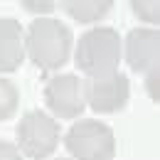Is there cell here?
Masks as SVG:
<instances>
[{
    "label": "cell",
    "mask_w": 160,
    "mask_h": 160,
    "mask_svg": "<svg viewBox=\"0 0 160 160\" xmlns=\"http://www.w3.org/2000/svg\"><path fill=\"white\" fill-rule=\"evenodd\" d=\"M47 108L59 118H77L86 108V89L77 74H57L44 86Z\"/></svg>",
    "instance_id": "5b68a950"
},
{
    "label": "cell",
    "mask_w": 160,
    "mask_h": 160,
    "mask_svg": "<svg viewBox=\"0 0 160 160\" xmlns=\"http://www.w3.org/2000/svg\"><path fill=\"white\" fill-rule=\"evenodd\" d=\"M25 10L30 12H52L54 10V2L52 0H25Z\"/></svg>",
    "instance_id": "4fadbf2b"
},
{
    "label": "cell",
    "mask_w": 160,
    "mask_h": 160,
    "mask_svg": "<svg viewBox=\"0 0 160 160\" xmlns=\"http://www.w3.org/2000/svg\"><path fill=\"white\" fill-rule=\"evenodd\" d=\"M18 103H20L18 86L10 79H2V77H0V121L12 118L15 111H18Z\"/></svg>",
    "instance_id": "30bf717a"
},
{
    "label": "cell",
    "mask_w": 160,
    "mask_h": 160,
    "mask_svg": "<svg viewBox=\"0 0 160 160\" xmlns=\"http://www.w3.org/2000/svg\"><path fill=\"white\" fill-rule=\"evenodd\" d=\"M62 10L77 22H96L111 10V0H64Z\"/></svg>",
    "instance_id": "9c48e42d"
},
{
    "label": "cell",
    "mask_w": 160,
    "mask_h": 160,
    "mask_svg": "<svg viewBox=\"0 0 160 160\" xmlns=\"http://www.w3.org/2000/svg\"><path fill=\"white\" fill-rule=\"evenodd\" d=\"M0 160H22L18 145H12L8 140H0Z\"/></svg>",
    "instance_id": "5bb4252c"
},
{
    "label": "cell",
    "mask_w": 160,
    "mask_h": 160,
    "mask_svg": "<svg viewBox=\"0 0 160 160\" xmlns=\"http://www.w3.org/2000/svg\"><path fill=\"white\" fill-rule=\"evenodd\" d=\"M84 89H86V106H91L96 113H116L128 103L131 96L128 77L121 72L94 77L84 81Z\"/></svg>",
    "instance_id": "8992f818"
},
{
    "label": "cell",
    "mask_w": 160,
    "mask_h": 160,
    "mask_svg": "<svg viewBox=\"0 0 160 160\" xmlns=\"http://www.w3.org/2000/svg\"><path fill=\"white\" fill-rule=\"evenodd\" d=\"M72 30L59 20L37 18L25 37V52L42 72H54L69 62L72 54Z\"/></svg>",
    "instance_id": "6da1fadb"
},
{
    "label": "cell",
    "mask_w": 160,
    "mask_h": 160,
    "mask_svg": "<svg viewBox=\"0 0 160 160\" xmlns=\"http://www.w3.org/2000/svg\"><path fill=\"white\" fill-rule=\"evenodd\" d=\"M25 59V32L15 18H0V72H15Z\"/></svg>",
    "instance_id": "ba28073f"
},
{
    "label": "cell",
    "mask_w": 160,
    "mask_h": 160,
    "mask_svg": "<svg viewBox=\"0 0 160 160\" xmlns=\"http://www.w3.org/2000/svg\"><path fill=\"white\" fill-rule=\"evenodd\" d=\"M160 54V35L150 27H136L126 37V62L133 72L148 74L150 69H158Z\"/></svg>",
    "instance_id": "52a82bcc"
},
{
    "label": "cell",
    "mask_w": 160,
    "mask_h": 160,
    "mask_svg": "<svg viewBox=\"0 0 160 160\" xmlns=\"http://www.w3.org/2000/svg\"><path fill=\"white\" fill-rule=\"evenodd\" d=\"M158 81H160V72H158V69H150V72L145 74V89H148V96H150L153 101H160Z\"/></svg>",
    "instance_id": "7c38bea8"
},
{
    "label": "cell",
    "mask_w": 160,
    "mask_h": 160,
    "mask_svg": "<svg viewBox=\"0 0 160 160\" xmlns=\"http://www.w3.org/2000/svg\"><path fill=\"white\" fill-rule=\"evenodd\" d=\"M59 160H62V158H59Z\"/></svg>",
    "instance_id": "9a60e30c"
},
{
    "label": "cell",
    "mask_w": 160,
    "mask_h": 160,
    "mask_svg": "<svg viewBox=\"0 0 160 160\" xmlns=\"http://www.w3.org/2000/svg\"><path fill=\"white\" fill-rule=\"evenodd\" d=\"M77 67L84 74L103 77L118 72L121 62V37L113 27H94L84 32L77 44Z\"/></svg>",
    "instance_id": "7a4b0ae2"
},
{
    "label": "cell",
    "mask_w": 160,
    "mask_h": 160,
    "mask_svg": "<svg viewBox=\"0 0 160 160\" xmlns=\"http://www.w3.org/2000/svg\"><path fill=\"white\" fill-rule=\"evenodd\" d=\"M74 160H113L116 138L113 131L101 121H77L64 138Z\"/></svg>",
    "instance_id": "3957f363"
},
{
    "label": "cell",
    "mask_w": 160,
    "mask_h": 160,
    "mask_svg": "<svg viewBox=\"0 0 160 160\" xmlns=\"http://www.w3.org/2000/svg\"><path fill=\"white\" fill-rule=\"evenodd\" d=\"M131 8H133V12L143 22H158L160 20V5L155 0H133Z\"/></svg>",
    "instance_id": "8fae6325"
},
{
    "label": "cell",
    "mask_w": 160,
    "mask_h": 160,
    "mask_svg": "<svg viewBox=\"0 0 160 160\" xmlns=\"http://www.w3.org/2000/svg\"><path fill=\"white\" fill-rule=\"evenodd\" d=\"M18 150L32 160H44L59 145V123L40 108L27 111L18 123Z\"/></svg>",
    "instance_id": "277c9868"
}]
</instances>
